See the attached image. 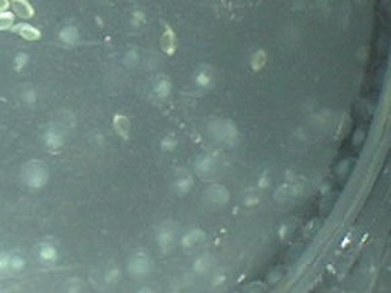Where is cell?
Instances as JSON below:
<instances>
[{"label":"cell","mask_w":391,"mask_h":293,"mask_svg":"<svg viewBox=\"0 0 391 293\" xmlns=\"http://www.w3.org/2000/svg\"><path fill=\"white\" fill-rule=\"evenodd\" d=\"M26 60H28V57H26L25 54H19V55L16 57V68H17V69H22V66H25V63H26Z\"/></svg>","instance_id":"cell-24"},{"label":"cell","mask_w":391,"mask_h":293,"mask_svg":"<svg viewBox=\"0 0 391 293\" xmlns=\"http://www.w3.org/2000/svg\"><path fill=\"white\" fill-rule=\"evenodd\" d=\"M202 231H199V229H191V231H188L183 237H182V246L183 247H192V246H196L198 244L201 240H202Z\"/></svg>","instance_id":"cell-12"},{"label":"cell","mask_w":391,"mask_h":293,"mask_svg":"<svg viewBox=\"0 0 391 293\" xmlns=\"http://www.w3.org/2000/svg\"><path fill=\"white\" fill-rule=\"evenodd\" d=\"M160 145H162V150H167V151H170V150H173V148L177 145V139H176L173 135H168V136H165V138L162 139Z\"/></svg>","instance_id":"cell-21"},{"label":"cell","mask_w":391,"mask_h":293,"mask_svg":"<svg viewBox=\"0 0 391 293\" xmlns=\"http://www.w3.org/2000/svg\"><path fill=\"white\" fill-rule=\"evenodd\" d=\"M39 258H40V261L51 264V263H54L58 258L57 249L52 244H49V243H42L39 246Z\"/></svg>","instance_id":"cell-7"},{"label":"cell","mask_w":391,"mask_h":293,"mask_svg":"<svg viewBox=\"0 0 391 293\" xmlns=\"http://www.w3.org/2000/svg\"><path fill=\"white\" fill-rule=\"evenodd\" d=\"M205 196H207V202H210L211 205H216V206H219V205L222 206L230 200V191L223 185L210 186Z\"/></svg>","instance_id":"cell-5"},{"label":"cell","mask_w":391,"mask_h":293,"mask_svg":"<svg viewBox=\"0 0 391 293\" xmlns=\"http://www.w3.org/2000/svg\"><path fill=\"white\" fill-rule=\"evenodd\" d=\"M63 130L58 128V127H52L46 135H45V142L48 145V148H52V150H57L63 145Z\"/></svg>","instance_id":"cell-6"},{"label":"cell","mask_w":391,"mask_h":293,"mask_svg":"<svg viewBox=\"0 0 391 293\" xmlns=\"http://www.w3.org/2000/svg\"><path fill=\"white\" fill-rule=\"evenodd\" d=\"M196 168L199 170L201 174H205V173H211L214 170V160L211 156H204V157H199L198 160H196Z\"/></svg>","instance_id":"cell-14"},{"label":"cell","mask_w":391,"mask_h":293,"mask_svg":"<svg viewBox=\"0 0 391 293\" xmlns=\"http://www.w3.org/2000/svg\"><path fill=\"white\" fill-rule=\"evenodd\" d=\"M210 266H211L210 255H202V256H199L198 259H196V263H194V269L198 270V272H205Z\"/></svg>","instance_id":"cell-19"},{"label":"cell","mask_w":391,"mask_h":293,"mask_svg":"<svg viewBox=\"0 0 391 293\" xmlns=\"http://www.w3.org/2000/svg\"><path fill=\"white\" fill-rule=\"evenodd\" d=\"M210 128L213 132V136L226 145H236L239 142V130L233 121L219 119V121L213 122L210 125Z\"/></svg>","instance_id":"cell-2"},{"label":"cell","mask_w":391,"mask_h":293,"mask_svg":"<svg viewBox=\"0 0 391 293\" xmlns=\"http://www.w3.org/2000/svg\"><path fill=\"white\" fill-rule=\"evenodd\" d=\"M11 29H13V32L22 36L26 40H39L40 39V32L36 28H32L31 25H17Z\"/></svg>","instance_id":"cell-8"},{"label":"cell","mask_w":391,"mask_h":293,"mask_svg":"<svg viewBox=\"0 0 391 293\" xmlns=\"http://www.w3.org/2000/svg\"><path fill=\"white\" fill-rule=\"evenodd\" d=\"M8 5H10L8 0H0V11H5L8 8Z\"/></svg>","instance_id":"cell-25"},{"label":"cell","mask_w":391,"mask_h":293,"mask_svg":"<svg viewBox=\"0 0 391 293\" xmlns=\"http://www.w3.org/2000/svg\"><path fill=\"white\" fill-rule=\"evenodd\" d=\"M162 49L167 54H173L174 52V36L170 29L165 31V34L162 36Z\"/></svg>","instance_id":"cell-18"},{"label":"cell","mask_w":391,"mask_h":293,"mask_svg":"<svg viewBox=\"0 0 391 293\" xmlns=\"http://www.w3.org/2000/svg\"><path fill=\"white\" fill-rule=\"evenodd\" d=\"M11 258H13V253H10V252H0V275L13 273V270H11Z\"/></svg>","instance_id":"cell-16"},{"label":"cell","mask_w":391,"mask_h":293,"mask_svg":"<svg viewBox=\"0 0 391 293\" xmlns=\"http://www.w3.org/2000/svg\"><path fill=\"white\" fill-rule=\"evenodd\" d=\"M119 276V270L118 269H110V272H107L106 275V281L107 282H115Z\"/></svg>","instance_id":"cell-23"},{"label":"cell","mask_w":391,"mask_h":293,"mask_svg":"<svg viewBox=\"0 0 391 293\" xmlns=\"http://www.w3.org/2000/svg\"><path fill=\"white\" fill-rule=\"evenodd\" d=\"M14 23V16L11 13H0V31L10 29Z\"/></svg>","instance_id":"cell-20"},{"label":"cell","mask_w":391,"mask_h":293,"mask_svg":"<svg viewBox=\"0 0 391 293\" xmlns=\"http://www.w3.org/2000/svg\"><path fill=\"white\" fill-rule=\"evenodd\" d=\"M154 93L162 100L168 98V95L171 93V83L167 78H160L154 86Z\"/></svg>","instance_id":"cell-15"},{"label":"cell","mask_w":391,"mask_h":293,"mask_svg":"<svg viewBox=\"0 0 391 293\" xmlns=\"http://www.w3.org/2000/svg\"><path fill=\"white\" fill-rule=\"evenodd\" d=\"M194 80H196V84H198L199 87L207 89V87H211L214 77H213V74H211L210 69L204 68V69H201L198 74H196V78H194Z\"/></svg>","instance_id":"cell-11"},{"label":"cell","mask_w":391,"mask_h":293,"mask_svg":"<svg viewBox=\"0 0 391 293\" xmlns=\"http://www.w3.org/2000/svg\"><path fill=\"white\" fill-rule=\"evenodd\" d=\"M113 127H115V130H116L118 135L127 138V136H128V132H130V121H128V118H125V116H122V115H118V116H115V119H113Z\"/></svg>","instance_id":"cell-13"},{"label":"cell","mask_w":391,"mask_h":293,"mask_svg":"<svg viewBox=\"0 0 391 293\" xmlns=\"http://www.w3.org/2000/svg\"><path fill=\"white\" fill-rule=\"evenodd\" d=\"M266 63V55L263 52H258L254 58H252V69L254 71H260Z\"/></svg>","instance_id":"cell-22"},{"label":"cell","mask_w":391,"mask_h":293,"mask_svg":"<svg viewBox=\"0 0 391 293\" xmlns=\"http://www.w3.org/2000/svg\"><path fill=\"white\" fill-rule=\"evenodd\" d=\"M60 37H61L63 42H66V43H69V45H74V43H77V40H78V31H77L75 28H72V26H68V28H64V29L61 31Z\"/></svg>","instance_id":"cell-17"},{"label":"cell","mask_w":391,"mask_h":293,"mask_svg":"<svg viewBox=\"0 0 391 293\" xmlns=\"http://www.w3.org/2000/svg\"><path fill=\"white\" fill-rule=\"evenodd\" d=\"M23 182L29 188H42L48 179H49V171L46 165L40 160H31L23 167Z\"/></svg>","instance_id":"cell-1"},{"label":"cell","mask_w":391,"mask_h":293,"mask_svg":"<svg viewBox=\"0 0 391 293\" xmlns=\"http://www.w3.org/2000/svg\"><path fill=\"white\" fill-rule=\"evenodd\" d=\"M13 8H14V11H16L20 17H23V19H29V17L34 16V10H32V7L26 2V0H13Z\"/></svg>","instance_id":"cell-10"},{"label":"cell","mask_w":391,"mask_h":293,"mask_svg":"<svg viewBox=\"0 0 391 293\" xmlns=\"http://www.w3.org/2000/svg\"><path fill=\"white\" fill-rule=\"evenodd\" d=\"M174 237H176V226L171 221L164 223L157 232V243L162 252H168L173 247Z\"/></svg>","instance_id":"cell-4"},{"label":"cell","mask_w":391,"mask_h":293,"mask_svg":"<svg viewBox=\"0 0 391 293\" xmlns=\"http://www.w3.org/2000/svg\"><path fill=\"white\" fill-rule=\"evenodd\" d=\"M151 270V259L147 253H135L128 261V272L133 276H145Z\"/></svg>","instance_id":"cell-3"},{"label":"cell","mask_w":391,"mask_h":293,"mask_svg":"<svg viewBox=\"0 0 391 293\" xmlns=\"http://www.w3.org/2000/svg\"><path fill=\"white\" fill-rule=\"evenodd\" d=\"M192 186V177L189 174H183V176H179L174 183H173V188L177 194H186Z\"/></svg>","instance_id":"cell-9"}]
</instances>
